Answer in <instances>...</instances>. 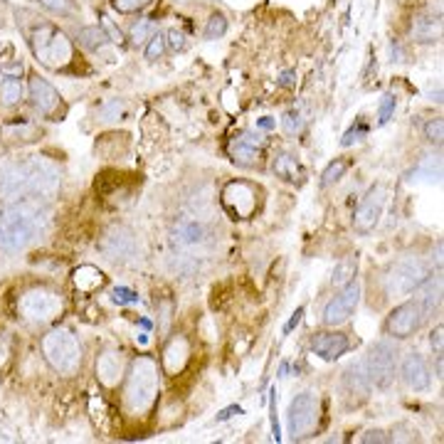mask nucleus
<instances>
[{
	"mask_svg": "<svg viewBox=\"0 0 444 444\" xmlns=\"http://www.w3.org/2000/svg\"><path fill=\"white\" fill-rule=\"evenodd\" d=\"M62 173L50 158L30 155L0 168V203H17L25 198H52L60 190Z\"/></svg>",
	"mask_w": 444,
	"mask_h": 444,
	"instance_id": "obj_1",
	"label": "nucleus"
},
{
	"mask_svg": "<svg viewBox=\"0 0 444 444\" xmlns=\"http://www.w3.org/2000/svg\"><path fill=\"white\" fill-rule=\"evenodd\" d=\"M121 390L123 415L144 420L153 412L161 395V366L153 355H136L126 368Z\"/></svg>",
	"mask_w": 444,
	"mask_h": 444,
	"instance_id": "obj_2",
	"label": "nucleus"
},
{
	"mask_svg": "<svg viewBox=\"0 0 444 444\" xmlns=\"http://www.w3.org/2000/svg\"><path fill=\"white\" fill-rule=\"evenodd\" d=\"M44 228V210L37 198H25L10 203L0 210V250L20 252L25 250Z\"/></svg>",
	"mask_w": 444,
	"mask_h": 444,
	"instance_id": "obj_3",
	"label": "nucleus"
},
{
	"mask_svg": "<svg viewBox=\"0 0 444 444\" xmlns=\"http://www.w3.org/2000/svg\"><path fill=\"white\" fill-rule=\"evenodd\" d=\"M40 348L47 366L65 377H72L82 368V343L77 333L67 326H55L44 333L40 341Z\"/></svg>",
	"mask_w": 444,
	"mask_h": 444,
	"instance_id": "obj_4",
	"label": "nucleus"
},
{
	"mask_svg": "<svg viewBox=\"0 0 444 444\" xmlns=\"http://www.w3.org/2000/svg\"><path fill=\"white\" fill-rule=\"evenodd\" d=\"M30 47H33L37 62H42L50 69H65L74 62V44L65 30H60L52 22L37 25L30 35Z\"/></svg>",
	"mask_w": 444,
	"mask_h": 444,
	"instance_id": "obj_5",
	"label": "nucleus"
},
{
	"mask_svg": "<svg viewBox=\"0 0 444 444\" xmlns=\"http://www.w3.org/2000/svg\"><path fill=\"white\" fill-rule=\"evenodd\" d=\"M432 274V266L420 257H400L393 264H388V269L380 277L385 296H407L412 291L420 289V284Z\"/></svg>",
	"mask_w": 444,
	"mask_h": 444,
	"instance_id": "obj_6",
	"label": "nucleus"
},
{
	"mask_svg": "<svg viewBox=\"0 0 444 444\" xmlns=\"http://www.w3.org/2000/svg\"><path fill=\"white\" fill-rule=\"evenodd\" d=\"M17 311L28 323L35 326H47V323L57 321L65 311V299L60 291L50 287H33L28 291H22L17 299Z\"/></svg>",
	"mask_w": 444,
	"mask_h": 444,
	"instance_id": "obj_7",
	"label": "nucleus"
},
{
	"mask_svg": "<svg viewBox=\"0 0 444 444\" xmlns=\"http://www.w3.org/2000/svg\"><path fill=\"white\" fill-rule=\"evenodd\" d=\"M318 422H321V398L314 390L294 395L287 410V425L289 434L294 439H306L316 434Z\"/></svg>",
	"mask_w": 444,
	"mask_h": 444,
	"instance_id": "obj_8",
	"label": "nucleus"
},
{
	"mask_svg": "<svg viewBox=\"0 0 444 444\" xmlns=\"http://www.w3.org/2000/svg\"><path fill=\"white\" fill-rule=\"evenodd\" d=\"M425 321H427V314L422 309L420 299L415 296V299L402 301V304H398L390 311L388 318H385V333L395 341L410 339V336H415L420 331Z\"/></svg>",
	"mask_w": 444,
	"mask_h": 444,
	"instance_id": "obj_9",
	"label": "nucleus"
},
{
	"mask_svg": "<svg viewBox=\"0 0 444 444\" xmlns=\"http://www.w3.org/2000/svg\"><path fill=\"white\" fill-rule=\"evenodd\" d=\"M222 207L234 217V220H250L259 207V188L250 180H230L220 193Z\"/></svg>",
	"mask_w": 444,
	"mask_h": 444,
	"instance_id": "obj_10",
	"label": "nucleus"
},
{
	"mask_svg": "<svg viewBox=\"0 0 444 444\" xmlns=\"http://www.w3.org/2000/svg\"><path fill=\"white\" fill-rule=\"evenodd\" d=\"M368 373V380L375 388H388L395 377V366H398V348L390 341H380L370 348L368 358L363 361Z\"/></svg>",
	"mask_w": 444,
	"mask_h": 444,
	"instance_id": "obj_11",
	"label": "nucleus"
},
{
	"mask_svg": "<svg viewBox=\"0 0 444 444\" xmlns=\"http://www.w3.org/2000/svg\"><path fill=\"white\" fill-rule=\"evenodd\" d=\"M28 99L40 117L50 119V121H60V119L67 114V106H65V101H62L60 92H57L44 77H40V74H33V77H30Z\"/></svg>",
	"mask_w": 444,
	"mask_h": 444,
	"instance_id": "obj_12",
	"label": "nucleus"
},
{
	"mask_svg": "<svg viewBox=\"0 0 444 444\" xmlns=\"http://www.w3.org/2000/svg\"><path fill=\"white\" fill-rule=\"evenodd\" d=\"M385 203H388V188L385 185H373L363 195L361 205L353 212V230L358 234H370L377 228V222L383 217Z\"/></svg>",
	"mask_w": 444,
	"mask_h": 444,
	"instance_id": "obj_13",
	"label": "nucleus"
},
{
	"mask_svg": "<svg viewBox=\"0 0 444 444\" xmlns=\"http://www.w3.org/2000/svg\"><path fill=\"white\" fill-rule=\"evenodd\" d=\"M358 301H361V284H358V279H353V282H348L345 287H341L339 294L323 306V316H321L323 326L336 328L341 326V323H345L355 314V309H358Z\"/></svg>",
	"mask_w": 444,
	"mask_h": 444,
	"instance_id": "obj_14",
	"label": "nucleus"
},
{
	"mask_svg": "<svg viewBox=\"0 0 444 444\" xmlns=\"http://www.w3.org/2000/svg\"><path fill=\"white\" fill-rule=\"evenodd\" d=\"M126 358L119 348H101L96 353L94 361V377L96 383L106 390H117L123 383V375H126Z\"/></svg>",
	"mask_w": 444,
	"mask_h": 444,
	"instance_id": "obj_15",
	"label": "nucleus"
},
{
	"mask_svg": "<svg viewBox=\"0 0 444 444\" xmlns=\"http://www.w3.org/2000/svg\"><path fill=\"white\" fill-rule=\"evenodd\" d=\"M99 252L109 262H123L136 255V234L123 225L109 228L99 239Z\"/></svg>",
	"mask_w": 444,
	"mask_h": 444,
	"instance_id": "obj_16",
	"label": "nucleus"
},
{
	"mask_svg": "<svg viewBox=\"0 0 444 444\" xmlns=\"http://www.w3.org/2000/svg\"><path fill=\"white\" fill-rule=\"evenodd\" d=\"M190 355H193V348H190V341L185 333H173L171 339L166 341L161 353V373L176 377L185 370Z\"/></svg>",
	"mask_w": 444,
	"mask_h": 444,
	"instance_id": "obj_17",
	"label": "nucleus"
},
{
	"mask_svg": "<svg viewBox=\"0 0 444 444\" xmlns=\"http://www.w3.org/2000/svg\"><path fill=\"white\" fill-rule=\"evenodd\" d=\"M311 350L323 361H339L350 350V341L341 331H321L311 339Z\"/></svg>",
	"mask_w": 444,
	"mask_h": 444,
	"instance_id": "obj_18",
	"label": "nucleus"
},
{
	"mask_svg": "<svg viewBox=\"0 0 444 444\" xmlns=\"http://www.w3.org/2000/svg\"><path fill=\"white\" fill-rule=\"evenodd\" d=\"M400 375L405 380V385L410 390H427L432 383V373L427 368V361L422 358L420 353H407L402 358V366H400Z\"/></svg>",
	"mask_w": 444,
	"mask_h": 444,
	"instance_id": "obj_19",
	"label": "nucleus"
},
{
	"mask_svg": "<svg viewBox=\"0 0 444 444\" xmlns=\"http://www.w3.org/2000/svg\"><path fill=\"white\" fill-rule=\"evenodd\" d=\"M207 239V228L205 222L195 220V217H183L173 228V242L178 247H198Z\"/></svg>",
	"mask_w": 444,
	"mask_h": 444,
	"instance_id": "obj_20",
	"label": "nucleus"
},
{
	"mask_svg": "<svg viewBox=\"0 0 444 444\" xmlns=\"http://www.w3.org/2000/svg\"><path fill=\"white\" fill-rule=\"evenodd\" d=\"M412 37L417 42H437L442 37V15H432V12H425V15H417L412 22Z\"/></svg>",
	"mask_w": 444,
	"mask_h": 444,
	"instance_id": "obj_21",
	"label": "nucleus"
},
{
	"mask_svg": "<svg viewBox=\"0 0 444 444\" xmlns=\"http://www.w3.org/2000/svg\"><path fill=\"white\" fill-rule=\"evenodd\" d=\"M72 282L82 294H92V291H96V289L104 287L106 277H104V272L96 269L94 264H82L79 269H74Z\"/></svg>",
	"mask_w": 444,
	"mask_h": 444,
	"instance_id": "obj_22",
	"label": "nucleus"
},
{
	"mask_svg": "<svg viewBox=\"0 0 444 444\" xmlns=\"http://www.w3.org/2000/svg\"><path fill=\"white\" fill-rule=\"evenodd\" d=\"M230 155H232V161L237 163V166L255 168V166H259V161H262V148L244 144V141H239V139H232V144H230Z\"/></svg>",
	"mask_w": 444,
	"mask_h": 444,
	"instance_id": "obj_23",
	"label": "nucleus"
},
{
	"mask_svg": "<svg viewBox=\"0 0 444 444\" xmlns=\"http://www.w3.org/2000/svg\"><path fill=\"white\" fill-rule=\"evenodd\" d=\"M77 42L82 44V47H87V50L96 52V50H101L106 42H111V40L106 37L101 25H87V28H82L77 33Z\"/></svg>",
	"mask_w": 444,
	"mask_h": 444,
	"instance_id": "obj_24",
	"label": "nucleus"
},
{
	"mask_svg": "<svg viewBox=\"0 0 444 444\" xmlns=\"http://www.w3.org/2000/svg\"><path fill=\"white\" fill-rule=\"evenodd\" d=\"M272 171L277 173L279 178H284V180H299V178H301L299 163H296L294 155H289V153H277V155H274Z\"/></svg>",
	"mask_w": 444,
	"mask_h": 444,
	"instance_id": "obj_25",
	"label": "nucleus"
},
{
	"mask_svg": "<svg viewBox=\"0 0 444 444\" xmlns=\"http://www.w3.org/2000/svg\"><path fill=\"white\" fill-rule=\"evenodd\" d=\"M25 96V87L17 77H6L0 82V104L3 106H15Z\"/></svg>",
	"mask_w": 444,
	"mask_h": 444,
	"instance_id": "obj_26",
	"label": "nucleus"
},
{
	"mask_svg": "<svg viewBox=\"0 0 444 444\" xmlns=\"http://www.w3.org/2000/svg\"><path fill=\"white\" fill-rule=\"evenodd\" d=\"M355 272H358V257H345V259H341L339 264H336V269H333L331 284L333 287H345V284L355 279Z\"/></svg>",
	"mask_w": 444,
	"mask_h": 444,
	"instance_id": "obj_27",
	"label": "nucleus"
},
{
	"mask_svg": "<svg viewBox=\"0 0 444 444\" xmlns=\"http://www.w3.org/2000/svg\"><path fill=\"white\" fill-rule=\"evenodd\" d=\"M158 33V28H155V22L151 20V17H141L139 22H133L131 30H128V37H131V42L139 47V44H146L153 35Z\"/></svg>",
	"mask_w": 444,
	"mask_h": 444,
	"instance_id": "obj_28",
	"label": "nucleus"
},
{
	"mask_svg": "<svg viewBox=\"0 0 444 444\" xmlns=\"http://www.w3.org/2000/svg\"><path fill=\"white\" fill-rule=\"evenodd\" d=\"M348 166H350V163H348V161H343V158H336V161H331L326 168H323L321 180H318V185H321V188H328V185L339 183L341 178H343V173L348 171Z\"/></svg>",
	"mask_w": 444,
	"mask_h": 444,
	"instance_id": "obj_29",
	"label": "nucleus"
},
{
	"mask_svg": "<svg viewBox=\"0 0 444 444\" xmlns=\"http://www.w3.org/2000/svg\"><path fill=\"white\" fill-rule=\"evenodd\" d=\"M228 33V17L222 15V12H215V15L210 17V20H207V25H205V40H220L222 35Z\"/></svg>",
	"mask_w": 444,
	"mask_h": 444,
	"instance_id": "obj_30",
	"label": "nucleus"
},
{
	"mask_svg": "<svg viewBox=\"0 0 444 444\" xmlns=\"http://www.w3.org/2000/svg\"><path fill=\"white\" fill-rule=\"evenodd\" d=\"M395 106H398V99H395V94H383V99H380V106H377V126H385V123L393 119L395 114Z\"/></svg>",
	"mask_w": 444,
	"mask_h": 444,
	"instance_id": "obj_31",
	"label": "nucleus"
},
{
	"mask_svg": "<svg viewBox=\"0 0 444 444\" xmlns=\"http://www.w3.org/2000/svg\"><path fill=\"white\" fill-rule=\"evenodd\" d=\"M123 111H126V104L121 99H111L99 109V119L101 121H117L123 117Z\"/></svg>",
	"mask_w": 444,
	"mask_h": 444,
	"instance_id": "obj_32",
	"label": "nucleus"
},
{
	"mask_svg": "<svg viewBox=\"0 0 444 444\" xmlns=\"http://www.w3.org/2000/svg\"><path fill=\"white\" fill-rule=\"evenodd\" d=\"M282 128L287 136H296V133H301V128H304V119H301L299 111H287L282 119Z\"/></svg>",
	"mask_w": 444,
	"mask_h": 444,
	"instance_id": "obj_33",
	"label": "nucleus"
},
{
	"mask_svg": "<svg viewBox=\"0 0 444 444\" xmlns=\"http://www.w3.org/2000/svg\"><path fill=\"white\" fill-rule=\"evenodd\" d=\"M425 139L429 141V144H437L442 146V139H444V121L442 119H429L427 123H425Z\"/></svg>",
	"mask_w": 444,
	"mask_h": 444,
	"instance_id": "obj_34",
	"label": "nucleus"
},
{
	"mask_svg": "<svg viewBox=\"0 0 444 444\" xmlns=\"http://www.w3.org/2000/svg\"><path fill=\"white\" fill-rule=\"evenodd\" d=\"M166 52V35L155 33L153 37L146 42V60H158Z\"/></svg>",
	"mask_w": 444,
	"mask_h": 444,
	"instance_id": "obj_35",
	"label": "nucleus"
},
{
	"mask_svg": "<svg viewBox=\"0 0 444 444\" xmlns=\"http://www.w3.org/2000/svg\"><path fill=\"white\" fill-rule=\"evenodd\" d=\"M111 301L119 306H128V304H136V301H139V294L128 287H114L111 289Z\"/></svg>",
	"mask_w": 444,
	"mask_h": 444,
	"instance_id": "obj_36",
	"label": "nucleus"
},
{
	"mask_svg": "<svg viewBox=\"0 0 444 444\" xmlns=\"http://www.w3.org/2000/svg\"><path fill=\"white\" fill-rule=\"evenodd\" d=\"M146 6H151V0H111V8L117 12H123V15L144 10Z\"/></svg>",
	"mask_w": 444,
	"mask_h": 444,
	"instance_id": "obj_37",
	"label": "nucleus"
},
{
	"mask_svg": "<svg viewBox=\"0 0 444 444\" xmlns=\"http://www.w3.org/2000/svg\"><path fill=\"white\" fill-rule=\"evenodd\" d=\"M269 422H272L274 442H282V429H279V417H277V388L269 390Z\"/></svg>",
	"mask_w": 444,
	"mask_h": 444,
	"instance_id": "obj_38",
	"label": "nucleus"
},
{
	"mask_svg": "<svg viewBox=\"0 0 444 444\" xmlns=\"http://www.w3.org/2000/svg\"><path fill=\"white\" fill-rule=\"evenodd\" d=\"M368 136V126L363 121H358V126H350L348 131H345V136H343V141H341V146L343 148H348V146H353V144H358V141H363Z\"/></svg>",
	"mask_w": 444,
	"mask_h": 444,
	"instance_id": "obj_39",
	"label": "nucleus"
},
{
	"mask_svg": "<svg viewBox=\"0 0 444 444\" xmlns=\"http://www.w3.org/2000/svg\"><path fill=\"white\" fill-rule=\"evenodd\" d=\"M47 10L52 12H60V15H74V0H40Z\"/></svg>",
	"mask_w": 444,
	"mask_h": 444,
	"instance_id": "obj_40",
	"label": "nucleus"
},
{
	"mask_svg": "<svg viewBox=\"0 0 444 444\" xmlns=\"http://www.w3.org/2000/svg\"><path fill=\"white\" fill-rule=\"evenodd\" d=\"M101 28H104V33H106V37L111 40V42H117V44H123V35H121V30L114 25V22L109 20L106 15H101Z\"/></svg>",
	"mask_w": 444,
	"mask_h": 444,
	"instance_id": "obj_41",
	"label": "nucleus"
},
{
	"mask_svg": "<svg viewBox=\"0 0 444 444\" xmlns=\"http://www.w3.org/2000/svg\"><path fill=\"white\" fill-rule=\"evenodd\" d=\"M442 333H444V326L442 323H437V328H434L432 333H429V343H432L434 348V355H442Z\"/></svg>",
	"mask_w": 444,
	"mask_h": 444,
	"instance_id": "obj_42",
	"label": "nucleus"
},
{
	"mask_svg": "<svg viewBox=\"0 0 444 444\" xmlns=\"http://www.w3.org/2000/svg\"><path fill=\"white\" fill-rule=\"evenodd\" d=\"M166 37H168L166 44H171L173 50H183V47H185V35L180 33V30H171Z\"/></svg>",
	"mask_w": 444,
	"mask_h": 444,
	"instance_id": "obj_43",
	"label": "nucleus"
},
{
	"mask_svg": "<svg viewBox=\"0 0 444 444\" xmlns=\"http://www.w3.org/2000/svg\"><path fill=\"white\" fill-rule=\"evenodd\" d=\"M304 311H306L304 306H299V309H296L294 314H291V318H289V323H287V326H284V333H287V336H289V333L294 331V328L301 323V316H304Z\"/></svg>",
	"mask_w": 444,
	"mask_h": 444,
	"instance_id": "obj_44",
	"label": "nucleus"
},
{
	"mask_svg": "<svg viewBox=\"0 0 444 444\" xmlns=\"http://www.w3.org/2000/svg\"><path fill=\"white\" fill-rule=\"evenodd\" d=\"M363 442H390V437H385V432L383 429H370V432H366L363 434Z\"/></svg>",
	"mask_w": 444,
	"mask_h": 444,
	"instance_id": "obj_45",
	"label": "nucleus"
},
{
	"mask_svg": "<svg viewBox=\"0 0 444 444\" xmlns=\"http://www.w3.org/2000/svg\"><path fill=\"white\" fill-rule=\"evenodd\" d=\"M232 415H244V410L242 407H237V405H230V407H225V410L217 415V422H225V420H230Z\"/></svg>",
	"mask_w": 444,
	"mask_h": 444,
	"instance_id": "obj_46",
	"label": "nucleus"
},
{
	"mask_svg": "<svg viewBox=\"0 0 444 444\" xmlns=\"http://www.w3.org/2000/svg\"><path fill=\"white\" fill-rule=\"evenodd\" d=\"M294 77H296V72H291V69H289V72H284V74H282V79H279V84H282V87H291V84H294Z\"/></svg>",
	"mask_w": 444,
	"mask_h": 444,
	"instance_id": "obj_47",
	"label": "nucleus"
},
{
	"mask_svg": "<svg viewBox=\"0 0 444 444\" xmlns=\"http://www.w3.org/2000/svg\"><path fill=\"white\" fill-rule=\"evenodd\" d=\"M274 126H277V121H272L269 117H264L262 121H257V128H266V131H269V128H274Z\"/></svg>",
	"mask_w": 444,
	"mask_h": 444,
	"instance_id": "obj_48",
	"label": "nucleus"
},
{
	"mask_svg": "<svg viewBox=\"0 0 444 444\" xmlns=\"http://www.w3.org/2000/svg\"><path fill=\"white\" fill-rule=\"evenodd\" d=\"M8 361V348H6V343H0V366Z\"/></svg>",
	"mask_w": 444,
	"mask_h": 444,
	"instance_id": "obj_49",
	"label": "nucleus"
},
{
	"mask_svg": "<svg viewBox=\"0 0 444 444\" xmlns=\"http://www.w3.org/2000/svg\"><path fill=\"white\" fill-rule=\"evenodd\" d=\"M434 262H437V266H442V242H437V252H434Z\"/></svg>",
	"mask_w": 444,
	"mask_h": 444,
	"instance_id": "obj_50",
	"label": "nucleus"
},
{
	"mask_svg": "<svg viewBox=\"0 0 444 444\" xmlns=\"http://www.w3.org/2000/svg\"><path fill=\"white\" fill-rule=\"evenodd\" d=\"M0 3H3V0H0Z\"/></svg>",
	"mask_w": 444,
	"mask_h": 444,
	"instance_id": "obj_51",
	"label": "nucleus"
}]
</instances>
